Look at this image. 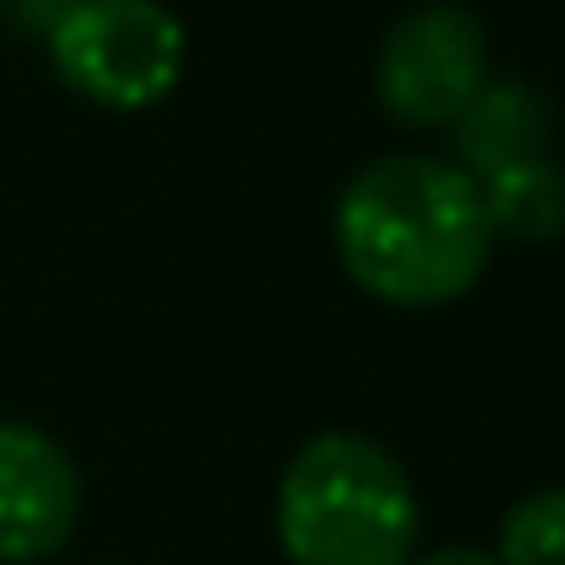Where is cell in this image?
I'll use <instances>...</instances> for the list:
<instances>
[{
  "instance_id": "cell-1",
  "label": "cell",
  "mask_w": 565,
  "mask_h": 565,
  "mask_svg": "<svg viewBox=\"0 0 565 565\" xmlns=\"http://www.w3.org/2000/svg\"><path fill=\"white\" fill-rule=\"evenodd\" d=\"M480 189L438 152H390L334 201V256L359 292L395 310H438L475 292L492 262Z\"/></svg>"
},
{
  "instance_id": "cell-2",
  "label": "cell",
  "mask_w": 565,
  "mask_h": 565,
  "mask_svg": "<svg viewBox=\"0 0 565 565\" xmlns=\"http://www.w3.org/2000/svg\"><path fill=\"white\" fill-rule=\"evenodd\" d=\"M286 565H414L419 492L395 450L365 431H317L274 492Z\"/></svg>"
},
{
  "instance_id": "cell-3",
  "label": "cell",
  "mask_w": 565,
  "mask_h": 565,
  "mask_svg": "<svg viewBox=\"0 0 565 565\" xmlns=\"http://www.w3.org/2000/svg\"><path fill=\"white\" fill-rule=\"evenodd\" d=\"M43 43L62 86L116 116L164 104L189 62V31L164 0H67Z\"/></svg>"
},
{
  "instance_id": "cell-4",
  "label": "cell",
  "mask_w": 565,
  "mask_h": 565,
  "mask_svg": "<svg viewBox=\"0 0 565 565\" xmlns=\"http://www.w3.org/2000/svg\"><path fill=\"white\" fill-rule=\"evenodd\" d=\"M487 79V25L456 0H426V7L402 13L383 31L377 67H371L383 116L402 128H450Z\"/></svg>"
},
{
  "instance_id": "cell-5",
  "label": "cell",
  "mask_w": 565,
  "mask_h": 565,
  "mask_svg": "<svg viewBox=\"0 0 565 565\" xmlns=\"http://www.w3.org/2000/svg\"><path fill=\"white\" fill-rule=\"evenodd\" d=\"M79 468L55 431L0 419V565H43L79 529Z\"/></svg>"
},
{
  "instance_id": "cell-6",
  "label": "cell",
  "mask_w": 565,
  "mask_h": 565,
  "mask_svg": "<svg viewBox=\"0 0 565 565\" xmlns=\"http://www.w3.org/2000/svg\"><path fill=\"white\" fill-rule=\"evenodd\" d=\"M553 152V110L529 79H487L450 122V164L480 177Z\"/></svg>"
},
{
  "instance_id": "cell-7",
  "label": "cell",
  "mask_w": 565,
  "mask_h": 565,
  "mask_svg": "<svg viewBox=\"0 0 565 565\" xmlns=\"http://www.w3.org/2000/svg\"><path fill=\"white\" fill-rule=\"evenodd\" d=\"M480 207H487L492 237H516V244H547L565 232V171L559 159H523L504 171L480 177Z\"/></svg>"
},
{
  "instance_id": "cell-8",
  "label": "cell",
  "mask_w": 565,
  "mask_h": 565,
  "mask_svg": "<svg viewBox=\"0 0 565 565\" xmlns=\"http://www.w3.org/2000/svg\"><path fill=\"white\" fill-rule=\"evenodd\" d=\"M499 565H565V487H535L499 516Z\"/></svg>"
},
{
  "instance_id": "cell-9",
  "label": "cell",
  "mask_w": 565,
  "mask_h": 565,
  "mask_svg": "<svg viewBox=\"0 0 565 565\" xmlns=\"http://www.w3.org/2000/svg\"><path fill=\"white\" fill-rule=\"evenodd\" d=\"M414 565H499L480 547H438V553H414Z\"/></svg>"
},
{
  "instance_id": "cell-10",
  "label": "cell",
  "mask_w": 565,
  "mask_h": 565,
  "mask_svg": "<svg viewBox=\"0 0 565 565\" xmlns=\"http://www.w3.org/2000/svg\"><path fill=\"white\" fill-rule=\"evenodd\" d=\"M13 7H19V19H25L31 31H50V19L62 13L67 0H13Z\"/></svg>"
}]
</instances>
